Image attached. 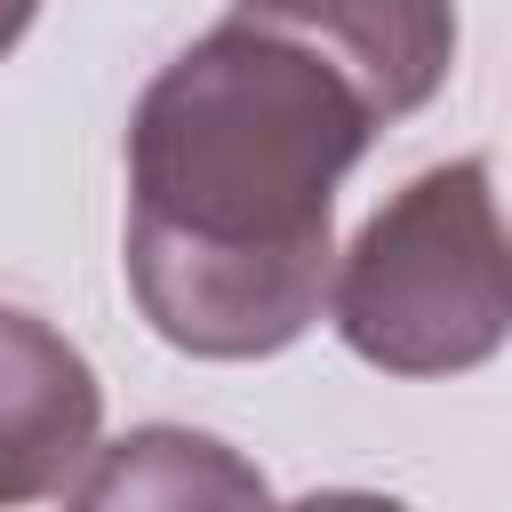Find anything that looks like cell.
<instances>
[{"instance_id":"obj_6","label":"cell","mask_w":512,"mask_h":512,"mask_svg":"<svg viewBox=\"0 0 512 512\" xmlns=\"http://www.w3.org/2000/svg\"><path fill=\"white\" fill-rule=\"evenodd\" d=\"M288 512H408V504L400 496H368V488H320V496H304Z\"/></svg>"},{"instance_id":"obj_7","label":"cell","mask_w":512,"mask_h":512,"mask_svg":"<svg viewBox=\"0 0 512 512\" xmlns=\"http://www.w3.org/2000/svg\"><path fill=\"white\" fill-rule=\"evenodd\" d=\"M32 16H40V0H0V56L32 32Z\"/></svg>"},{"instance_id":"obj_5","label":"cell","mask_w":512,"mask_h":512,"mask_svg":"<svg viewBox=\"0 0 512 512\" xmlns=\"http://www.w3.org/2000/svg\"><path fill=\"white\" fill-rule=\"evenodd\" d=\"M64 512H272L264 472L192 424H136L88 456Z\"/></svg>"},{"instance_id":"obj_1","label":"cell","mask_w":512,"mask_h":512,"mask_svg":"<svg viewBox=\"0 0 512 512\" xmlns=\"http://www.w3.org/2000/svg\"><path fill=\"white\" fill-rule=\"evenodd\" d=\"M384 120L296 32L224 16L128 120V288L192 360L288 352L336 272V184Z\"/></svg>"},{"instance_id":"obj_3","label":"cell","mask_w":512,"mask_h":512,"mask_svg":"<svg viewBox=\"0 0 512 512\" xmlns=\"http://www.w3.org/2000/svg\"><path fill=\"white\" fill-rule=\"evenodd\" d=\"M96 424L104 384L80 360V344L0 304V512L56 496L96 456Z\"/></svg>"},{"instance_id":"obj_2","label":"cell","mask_w":512,"mask_h":512,"mask_svg":"<svg viewBox=\"0 0 512 512\" xmlns=\"http://www.w3.org/2000/svg\"><path fill=\"white\" fill-rule=\"evenodd\" d=\"M336 336L384 376H464L504 352V216L488 160L408 176L328 272Z\"/></svg>"},{"instance_id":"obj_4","label":"cell","mask_w":512,"mask_h":512,"mask_svg":"<svg viewBox=\"0 0 512 512\" xmlns=\"http://www.w3.org/2000/svg\"><path fill=\"white\" fill-rule=\"evenodd\" d=\"M256 24L312 40L376 120H408L456 64V0H232Z\"/></svg>"}]
</instances>
